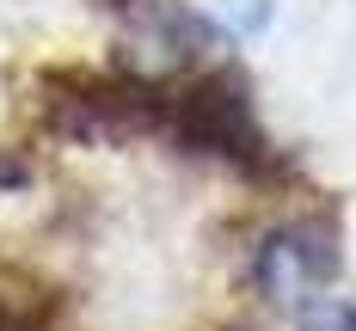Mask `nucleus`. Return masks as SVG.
Returning a JSON list of instances; mask_svg holds the SVG:
<instances>
[{"mask_svg":"<svg viewBox=\"0 0 356 331\" xmlns=\"http://www.w3.org/2000/svg\"><path fill=\"white\" fill-rule=\"evenodd\" d=\"M338 270V239L325 221H289L258 252V289L270 300H301Z\"/></svg>","mask_w":356,"mask_h":331,"instance_id":"f03ea898","label":"nucleus"},{"mask_svg":"<svg viewBox=\"0 0 356 331\" xmlns=\"http://www.w3.org/2000/svg\"><path fill=\"white\" fill-rule=\"evenodd\" d=\"M301 331H356V307H344V300H320V307L301 313Z\"/></svg>","mask_w":356,"mask_h":331,"instance_id":"7ed1b4c3","label":"nucleus"},{"mask_svg":"<svg viewBox=\"0 0 356 331\" xmlns=\"http://www.w3.org/2000/svg\"><path fill=\"white\" fill-rule=\"evenodd\" d=\"M166 135L184 153H215L234 160L252 178H270L283 160L264 142L258 110H252V86L240 68H203L184 74L178 86H166Z\"/></svg>","mask_w":356,"mask_h":331,"instance_id":"f257e3e1","label":"nucleus"}]
</instances>
